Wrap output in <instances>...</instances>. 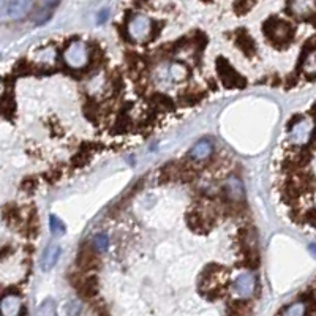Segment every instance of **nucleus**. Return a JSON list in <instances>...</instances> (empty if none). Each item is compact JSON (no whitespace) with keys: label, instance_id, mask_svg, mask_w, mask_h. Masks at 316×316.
<instances>
[{"label":"nucleus","instance_id":"nucleus-1","mask_svg":"<svg viewBox=\"0 0 316 316\" xmlns=\"http://www.w3.org/2000/svg\"><path fill=\"white\" fill-rule=\"evenodd\" d=\"M87 57H89L87 48H86L82 43H79V41L73 43V45L67 49V52H65V62H67L70 67H73V68H81V67H84L86 62H87Z\"/></svg>","mask_w":316,"mask_h":316},{"label":"nucleus","instance_id":"nucleus-2","mask_svg":"<svg viewBox=\"0 0 316 316\" xmlns=\"http://www.w3.org/2000/svg\"><path fill=\"white\" fill-rule=\"evenodd\" d=\"M151 29H152V24L144 14H136L133 19L130 21V26H128L130 35L136 40H144L145 36L151 33Z\"/></svg>","mask_w":316,"mask_h":316},{"label":"nucleus","instance_id":"nucleus-3","mask_svg":"<svg viewBox=\"0 0 316 316\" xmlns=\"http://www.w3.org/2000/svg\"><path fill=\"white\" fill-rule=\"evenodd\" d=\"M218 71H220V78L223 81V84L228 87H240L244 86V79L239 76V74L234 71V68L226 64V60H220L218 62Z\"/></svg>","mask_w":316,"mask_h":316},{"label":"nucleus","instance_id":"nucleus-4","mask_svg":"<svg viewBox=\"0 0 316 316\" xmlns=\"http://www.w3.org/2000/svg\"><path fill=\"white\" fill-rule=\"evenodd\" d=\"M234 291L239 297L247 299L255 292V277L251 273H242L236 278L234 282Z\"/></svg>","mask_w":316,"mask_h":316},{"label":"nucleus","instance_id":"nucleus-5","mask_svg":"<svg viewBox=\"0 0 316 316\" xmlns=\"http://www.w3.org/2000/svg\"><path fill=\"white\" fill-rule=\"evenodd\" d=\"M23 302L19 299V296L8 294L0 301V313L2 316H17L21 311Z\"/></svg>","mask_w":316,"mask_h":316},{"label":"nucleus","instance_id":"nucleus-6","mask_svg":"<svg viewBox=\"0 0 316 316\" xmlns=\"http://www.w3.org/2000/svg\"><path fill=\"white\" fill-rule=\"evenodd\" d=\"M32 2H21V0H16V2H7V16L11 19H23L24 16L32 8Z\"/></svg>","mask_w":316,"mask_h":316},{"label":"nucleus","instance_id":"nucleus-7","mask_svg":"<svg viewBox=\"0 0 316 316\" xmlns=\"http://www.w3.org/2000/svg\"><path fill=\"white\" fill-rule=\"evenodd\" d=\"M266 32H269L270 38L280 40V41L288 40L289 36H291V27H289L286 23H283V21H277L275 24L267 26V27H266Z\"/></svg>","mask_w":316,"mask_h":316},{"label":"nucleus","instance_id":"nucleus-8","mask_svg":"<svg viewBox=\"0 0 316 316\" xmlns=\"http://www.w3.org/2000/svg\"><path fill=\"white\" fill-rule=\"evenodd\" d=\"M60 253H62V250H60L59 245H49L46 248V251L43 253V258H41V269L43 270H51L55 264H57Z\"/></svg>","mask_w":316,"mask_h":316},{"label":"nucleus","instance_id":"nucleus-9","mask_svg":"<svg viewBox=\"0 0 316 316\" xmlns=\"http://www.w3.org/2000/svg\"><path fill=\"white\" fill-rule=\"evenodd\" d=\"M210 154H212V144L207 139H201L199 142H196L190 152L192 158L195 160H206Z\"/></svg>","mask_w":316,"mask_h":316},{"label":"nucleus","instance_id":"nucleus-10","mask_svg":"<svg viewBox=\"0 0 316 316\" xmlns=\"http://www.w3.org/2000/svg\"><path fill=\"white\" fill-rule=\"evenodd\" d=\"M226 192L228 196L233 201H240L244 196V187H242V182H240L237 177H229L228 183H226Z\"/></svg>","mask_w":316,"mask_h":316},{"label":"nucleus","instance_id":"nucleus-11","mask_svg":"<svg viewBox=\"0 0 316 316\" xmlns=\"http://www.w3.org/2000/svg\"><path fill=\"white\" fill-rule=\"evenodd\" d=\"M59 4L57 2H43L41 4V10H38L35 13V23L36 24H43V23H46L49 17H51V14H52V10L57 7Z\"/></svg>","mask_w":316,"mask_h":316},{"label":"nucleus","instance_id":"nucleus-12","mask_svg":"<svg viewBox=\"0 0 316 316\" xmlns=\"http://www.w3.org/2000/svg\"><path fill=\"white\" fill-rule=\"evenodd\" d=\"M36 316H57V305L52 299H46L36 308Z\"/></svg>","mask_w":316,"mask_h":316},{"label":"nucleus","instance_id":"nucleus-13","mask_svg":"<svg viewBox=\"0 0 316 316\" xmlns=\"http://www.w3.org/2000/svg\"><path fill=\"white\" fill-rule=\"evenodd\" d=\"M49 226H51V233L54 236L65 234V225H64V221L57 215H51L49 217Z\"/></svg>","mask_w":316,"mask_h":316},{"label":"nucleus","instance_id":"nucleus-14","mask_svg":"<svg viewBox=\"0 0 316 316\" xmlns=\"http://www.w3.org/2000/svg\"><path fill=\"white\" fill-rule=\"evenodd\" d=\"M92 244H94V248L98 250V251H106L109 248V239L106 234H97L92 240Z\"/></svg>","mask_w":316,"mask_h":316},{"label":"nucleus","instance_id":"nucleus-15","mask_svg":"<svg viewBox=\"0 0 316 316\" xmlns=\"http://www.w3.org/2000/svg\"><path fill=\"white\" fill-rule=\"evenodd\" d=\"M305 314V304L302 302H297V304H292L289 305L282 316H304Z\"/></svg>","mask_w":316,"mask_h":316},{"label":"nucleus","instance_id":"nucleus-16","mask_svg":"<svg viewBox=\"0 0 316 316\" xmlns=\"http://www.w3.org/2000/svg\"><path fill=\"white\" fill-rule=\"evenodd\" d=\"M308 133H310V127H308V125H304V123L297 125V127L294 128V132H292L294 141H304V138H305ZM305 139H307V138H305Z\"/></svg>","mask_w":316,"mask_h":316},{"label":"nucleus","instance_id":"nucleus-17","mask_svg":"<svg viewBox=\"0 0 316 316\" xmlns=\"http://www.w3.org/2000/svg\"><path fill=\"white\" fill-rule=\"evenodd\" d=\"M7 16V2H0V19Z\"/></svg>","mask_w":316,"mask_h":316},{"label":"nucleus","instance_id":"nucleus-18","mask_svg":"<svg viewBox=\"0 0 316 316\" xmlns=\"http://www.w3.org/2000/svg\"><path fill=\"white\" fill-rule=\"evenodd\" d=\"M108 19V10H101V13L98 14V23H104Z\"/></svg>","mask_w":316,"mask_h":316},{"label":"nucleus","instance_id":"nucleus-19","mask_svg":"<svg viewBox=\"0 0 316 316\" xmlns=\"http://www.w3.org/2000/svg\"><path fill=\"white\" fill-rule=\"evenodd\" d=\"M2 92H4V84H2V79H0V95H2Z\"/></svg>","mask_w":316,"mask_h":316}]
</instances>
